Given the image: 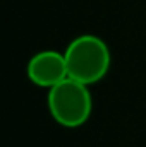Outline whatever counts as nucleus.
<instances>
[{"label": "nucleus", "instance_id": "nucleus-2", "mask_svg": "<svg viewBox=\"0 0 146 147\" xmlns=\"http://www.w3.org/2000/svg\"><path fill=\"white\" fill-rule=\"evenodd\" d=\"M48 110L52 118L62 127L76 128L84 125L93 110L89 86L67 77L48 89Z\"/></svg>", "mask_w": 146, "mask_h": 147}, {"label": "nucleus", "instance_id": "nucleus-1", "mask_svg": "<svg viewBox=\"0 0 146 147\" xmlns=\"http://www.w3.org/2000/svg\"><path fill=\"white\" fill-rule=\"evenodd\" d=\"M65 63L69 77L86 86L100 82L110 70L112 55L108 45L100 36L81 34L67 45Z\"/></svg>", "mask_w": 146, "mask_h": 147}, {"label": "nucleus", "instance_id": "nucleus-3", "mask_svg": "<svg viewBox=\"0 0 146 147\" xmlns=\"http://www.w3.org/2000/svg\"><path fill=\"white\" fill-rule=\"evenodd\" d=\"M28 79L40 87H55L69 77L65 57L55 50H43L35 53L26 67Z\"/></svg>", "mask_w": 146, "mask_h": 147}]
</instances>
